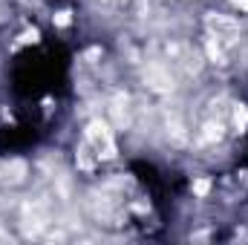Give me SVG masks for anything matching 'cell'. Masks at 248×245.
<instances>
[{
    "label": "cell",
    "mask_w": 248,
    "mask_h": 245,
    "mask_svg": "<svg viewBox=\"0 0 248 245\" xmlns=\"http://www.w3.org/2000/svg\"><path fill=\"white\" fill-rule=\"evenodd\" d=\"M234 3H237L240 9H246V12H248V0H234Z\"/></svg>",
    "instance_id": "obj_7"
},
{
    "label": "cell",
    "mask_w": 248,
    "mask_h": 245,
    "mask_svg": "<svg viewBox=\"0 0 248 245\" xmlns=\"http://www.w3.org/2000/svg\"><path fill=\"white\" fill-rule=\"evenodd\" d=\"M193 190H196L199 196H205V193H208V182H205V179H199V182L193 184Z\"/></svg>",
    "instance_id": "obj_5"
},
{
    "label": "cell",
    "mask_w": 248,
    "mask_h": 245,
    "mask_svg": "<svg viewBox=\"0 0 248 245\" xmlns=\"http://www.w3.org/2000/svg\"><path fill=\"white\" fill-rule=\"evenodd\" d=\"M234 122H237V127H240V133H243V130L248 127V107H243V104L237 107V113H234Z\"/></svg>",
    "instance_id": "obj_4"
},
{
    "label": "cell",
    "mask_w": 248,
    "mask_h": 245,
    "mask_svg": "<svg viewBox=\"0 0 248 245\" xmlns=\"http://www.w3.org/2000/svg\"><path fill=\"white\" fill-rule=\"evenodd\" d=\"M150 81H153V87L156 90H170L173 84H170V78L162 72V69H150Z\"/></svg>",
    "instance_id": "obj_3"
},
{
    "label": "cell",
    "mask_w": 248,
    "mask_h": 245,
    "mask_svg": "<svg viewBox=\"0 0 248 245\" xmlns=\"http://www.w3.org/2000/svg\"><path fill=\"white\" fill-rule=\"evenodd\" d=\"M55 23H58V26H66V23H69V12H58Z\"/></svg>",
    "instance_id": "obj_6"
},
{
    "label": "cell",
    "mask_w": 248,
    "mask_h": 245,
    "mask_svg": "<svg viewBox=\"0 0 248 245\" xmlns=\"http://www.w3.org/2000/svg\"><path fill=\"white\" fill-rule=\"evenodd\" d=\"M87 141L95 147V156H98V159H113V156H116L113 136H110V130L101 122H93L87 127Z\"/></svg>",
    "instance_id": "obj_1"
},
{
    "label": "cell",
    "mask_w": 248,
    "mask_h": 245,
    "mask_svg": "<svg viewBox=\"0 0 248 245\" xmlns=\"http://www.w3.org/2000/svg\"><path fill=\"white\" fill-rule=\"evenodd\" d=\"M208 29L222 44H234L240 38V23L234 17H225V15H208Z\"/></svg>",
    "instance_id": "obj_2"
}]
</instances>
